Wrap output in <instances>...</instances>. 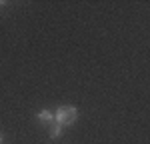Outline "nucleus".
<instances>
[{"label": "nucleus", "instance_id": "4", "mask_svg": "<svg viewBox=\"0 0 150 144\" xmlns=\"http://www.w3.org/2000/svg\"><path fill=\"white\" fill-rule=\"evenodd\" d=\"M0 144H2V134H0Z\"/></svg>", "mask_w": 150, "mask_h": 144}, {"label": "nucleus", "instance_id": "2", "mask_svg": "<svg viewBox=\"0 0 150 144\" xmlns=\"http://www.w3.org/2000/svg\"><path fill=\"white\" fill-rule=\"evenodd\" d=\"M36 118L40 120L42 124H52V122H54V112H50V110H40V112L36 114Z\"/></svg>", "mask_w": 150, "mask_h": 144}, {"label": "nucleus", "instance_id": "3", "mask_svg": "<svg viewBox=\"0 0 150 144\" xmlns=\"http://www.w3.org/2000/svg\"><path fill=\"white\" fill-rule=\"evenodd\" d=\"M62 134V126L60 124H56V122H52V126H50V138L54 140V138H58Z\"/></svg>", "mask_w": 150, "mask_h": 144}, {"label": "nucleus", "instance_id": "1", "mask_svg": "<svg viewBox=\"0 0 150 144\" xmlns=\"http://www.w3.org/2000/svg\"><path fill=\"white\" fill-rule=\"evenodd\" d=\"M76 116H78V110L74 106H60L54 112V122L60 126H72L76 122Z\"/></svg>", "mask_w": 150, "mask_h": 144}]
</instances>
